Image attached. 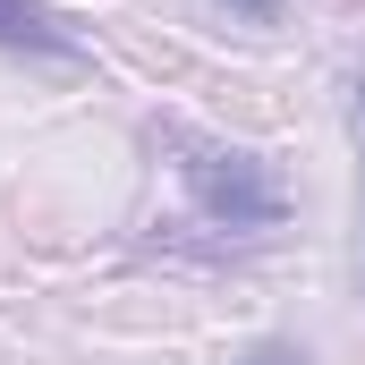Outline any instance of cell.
Returning a JSON list of instances; mask_svg holds the SVG:
<instances>
[{
    "instance_id": "3957f363",
    "label": "cell",
    "mask_w": 365,
    "mask_h": 365,
    "mask_svg": "<svg viewBox=\"0 0 365 365\" xmlns=\"http://www.w3.org/2000/svg\"><path fill=\"white\" fill-rule=\"evenodd\" d=\"M212 9H230L238 26H280L289 17V0H212Z\"/></svg>"
},
{
    "instance_id": "6da1fadb",
    "label": "cell",
    "mask_w": 365,
    "mask_h": 365,
    "mask_svg": "<svg viewBox=\"0 0 365 365\" xmlns=\"http://www.w3.org/2000/svg\"><path fill=\"white\" fill-rule=\"evenodd\" d=\"M170 153H179V179H187V195H195L204 221H230V230H272L280 221V187H272V170L255 153L212 145V136H187V128H170Z\"/></svg>"
},
{
    "instance_id": "7a4b0ae2",
    "label": "cell",
    "mask_w": 365,
    "mask_h": 365,
    "mask_svg": "<svg viewBox=\"0 0 365 365\" xmlns=\"http://www.w3.org/2000/svg\"><path fill=\"white\" fill-rule=\"evenodd\" d=\"M0 51H26V60H86L77 26L51 17L43 0H0Z\"/></svg>"
},
{
    "instance_id": "277c9868",
    "label": "cell",
    "mask_w": 365,
    "mask_h": 365,
    "mask_svg": "<svg viewBox=\"0 0 365 365\" xmlns=\"http://www.w3.org/2000/svg\"><path fill=\"white\" fill-rule=\"evenodd\" d=\"M247 365H306V357H297L289 340H264V349H255V357H247Z\"/></svg>"
},
{
    "instance_id": "5b68a950",
    "label": "cell",
    "mask_w": 365,
    "mask_h": 365,
    "mask_svg": "<svg viewBox=\"0 0 365 365\" xmlns=\"http://www.w3.org/2000/svg\"><path fill=\"white\" fill-rule=\"evenodd\" d=\"M349 128H357V153H365V77L349 86Z\"/></svg>"
}]
</instances>
